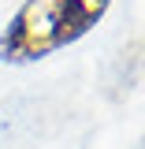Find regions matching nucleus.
I'll list each match as a JSON object with an SVG mask.
<instances>
[{
  "instance_id": "f257e3e1",
  "label": "nucleus",
  "mask_w": 145,
  "mask_h": 149,
  "mask_svg": "<svg viewBox=\"0 0 145 149\" xmlns=\"http://www.w3.org/2000/svg\"><path fill=\"white\" fill-rule=\"evenodd\" d=\"M112 0H26L0 34L4 63H37L89 34Z\"/></svg>"
}]
</instances>
